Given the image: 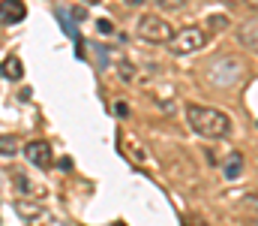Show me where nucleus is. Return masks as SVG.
Returning a JSON list of instances; mask_svg holds the SVG:
<instances>
[{"label": "nucleus", "instance_id": "nucleus-16", "mask_svg": "<svg viewBox=\"0 0 258 226\" xmlns=\"http://www.w3.org/2000/svg\"><path fill=\"white\" fill-rule=\"evenodd\" d=\"M57 18H60V27H63L66 33H72V27H69V18H66V12H63V9H57Z\"/></svg>", "mask_w": 258, "mask_h": 226}, {"label": "nucleus", "instance_id": "nucleus-20", "mask_svg": "<svg viewBox=\"0 0 258 226\" xmlns=\"http://www.w3.org/2000/svg\"><path fill=\"white\" fill-rule=\"evenodd\" d=\"M243 226H258V217H249V220H246Z\"/></svg>", "mask_w": 258, "mask_h": 226}, {"label": "nucleus", "instance_id": "nucleus-12", "mask_svg": "<svg viewBox=\"0 0 258 226\" xmlns=\"http://www.w3.org/2000/svg\"><path fill=\"white\" fill-rule=\"evenodd\" d=\"M183 226H210L204 217H198V214H186L183 217Z\"/></svg>", "mask_w": 258, "mask_h": 226}, {"label": "nucleus", "instance_id": "nucleus-17", "mask_svg": "<svg viewBox=\"0 0 258 226\" xmlns=\"http://www.w3.org/2000/svg\"><path fill=\"white\" fill-rule=\"evenodd\" d=\"M96 27H99V33H111V24L108 21H96Z\"/></svg>", "mask_w": 258, "mask_h": 226}, {"label": "nucleus", "instance_id": "nucleus-21", "mask_svg": "<svg viewBox=\"0 0 258 226\" xmlns=\"http://www.w3.org/2000/svg\"><path fill=\"white\" fill-rule=\"evenodd\" d=\"M246 6H252V9H258V0H243Z\"/></svg>", "mask_w": 258, "mask_h": 226}, {"label": "nucleus", "instance_id": "nucleus-8", "mask_svg": "<svg viewBox=\"0 0 258 226\" xmlns=\"http://www.w3.org/2000/svg\"><path fill=\"white\" fill-rule=\"evenodd\" d=\"M21 73H24V70H21V61H18V58H6V64H3V75L12 78V81H18Z\"/></svg>", "mask_w": 258, "mask_h": 226}, {"label": "nucleus", "instance_id": "nucleus-19", "mask_svg": "<svg viewBox=\"0 0 258 226\" xmlns=\"http://www.w3.org/2000/svg\"><path fill=\"white\" fill-rule=\"evenodd\" d=\"M57 166H60V169H63V172H69V169H72V160H69V157H63V160H60V163H57Z\"/></svg>", "mask_w": 258, "mask_h": 226}, {"label": "nucleus", "instance_id": "nucleus-10", "mask_svg": "<svg viewBox=\"0 0 258 226\" xmlns=\"http://www.w3.org/2000/svg\"><path fill=\"white\" fill-rule=\"evenodd\" d=\"M159 9H183L186 6V0H153Z\"/></svg>", "mask_w": 258, "mask_h": 226}, {"label": "nucleus", "instance_id": "nucleus-5", "mask_svg": "<svg viewBox=\"0 0 258 226\" xmlns=\"http://www.w3.org/2000/svg\"><path fill=\"white\" fill-rule=\"evenodd\" d=\"M21 18H27V6L21 0H0V21L3 24H18Z\"/></svg>", "mask_w": 258, "mask_h": 226}, {"label": "nucleus", "instance_id": "nucleus-9", "mask_svg": "<svg viewBox=\"0 0 258 226\" xmlns=\"http://www.w3.org/2000/svg\"><path fill=\"white\" fill-rule=\"evenodd\" d=\"M0 154H3V157L18 154V139H15V136H0Z\"/></svg>", "mask_w": 258, "mask_h": 226}, {"label": "nucleus", "instance_id": "nucleus-3", "mask_svg": "<svg viewBox=\"0 0 258 226\" xmlns=\"http://www.w3.org/2000/svg\"><path fill=\"white\" fill-rule=\"evenodd\" d=\"M207 46V30L204 27H183V30H174V36H171V42H168V49H171V55H192L198 49H204Z\"/></svg>", "mask_w": 258, "mask_h": 226}, {"label": "nucleus", "instance_id": "nucleus-4", "mask_svg": "<svg viewBox=\"0 0 258 226\" xmlns=\"http://www.w3.org/2000/svg\"><path fill=\"white\" fill-rule=\"evenodd\" d=\"M24 157H27V163L39 166V169H48V166H51V145L42 142V139H33V142H27Z\"/></svg>", "mask_w": 258, "mask_h": 226}, {"label": "nucleus", "instance_id": "nucleus-2", "mask_svg": "<svg viewBox=\"0 0 258 226\" xmlns=\"http://www.w3.org/2000/svg\"><path fill=\"white\" fill-rule=\"evenodd\" d=\"M135 33H138L144 42H150V46H159V42L168 46L171 36H174L171 24H168L165 18H159V15H141L138 24H135Z\"/></svg>", "mask_w": 258, "mask_h": 226}, {"label": "nucleus", "instance_id": "nucleus-22", "mask_svg": "<svg viewBox=\"0 0 258 226\" xmlns=\"http://www.w3.org/2000/svg\"><path fill=\"white\" fill-rule=\"evenodd\" d=\"M129 3H132V6H138V3H141V0H129Z\"/></svg>", "mask_w": 258, "mask_h": 226}, {"label": "nucleus", "instance_id": "nucleus-14", "mask_svg": "<svg viewBox=\"0 0 258 226\" xmlns=\"http://www.w3.org/2000/svg\"><path fill=\"white\" fill-rule=\"evenodd\" d=\"M114 112H117V118H129V106L126 103H114Z\"/></svg>", "mask_w": 258, "mask_h": 226}, {"label": "nucleus", "instance_id": "nucleus-11", "mask_svg": "<svg viewBox=\"0 0 258 226\" xmlns=\"http://www.w3.org/2000/svg\"><path fill=\"white\" fill-rule=\"evenodd\" d=\"M36 211H39L36 205H24V202H18V214H21V217H27V220H33V217H36Z\"/></svg>", "mask_w": 258, "mask_h": 226}, {"label": "nucleus", "instance_id": "nucleus-7", "mask_svg": "<svg viewBox=\"0 0 258 226\" xmlns=\"http://www.w3.org/2000/svg\"><path fill=\"white\" fill-rule=\"evenodd\" d=\"M240 172H243V157H240V154H231V157L225 160V166H222V175H225L228 181H234V178H240Z\"/></svg>", "mask_w": 258, "mask_h": 226}, {"label": "nucleus", "instance_id": "nucleus-1", "mask_svg": "<svg viewBox=\"0 0 258 226\" xmlns=\"http://www.w3.org/2000/svg\"><path fill=\"white\" fill-rule=\"evenodd\" d=\"M186 121L204 139H222V136L231 133V118L222 109H213V106H189L186 109Z\"/></svg>", "mask_w": 258, "mask_h": 226}, {"label": "nucleus", "instance_id": "nucleus-15", "mask_svg": "<svg viewBox=\"0 0 258 226\" xmlns=\"http://www.w3.org/2000/svg\"><path fill=\"white\" fill-rule=\"evenodd\" d=\"M15 184H18V187H21L24 193H30V190H33V184H30V181H24L21 175H15Z\"/></svg>", "mask_w": 258, "mask_h": 226}, {"label": "nucleus", "instance_id": "nucleus-24", "mask_svg": "<svg viewBox=\"0 0 258 226\" xmlns=\"http://www.w3.org/2000/svg\"><path fill=\"white\" fill-rule=\"evenodd\" d=\"M231 3H234V0H231Z\"/></svg>", "mask_w": 258, "mask_h": 226}, {"label": "nucleus", "instance_id": "nucleus-23", "mask_svg": "<svg viewBox=\"0 0 258 226\" xmlns=\"http://www.w3.org/2000/svg\"><path fill=\"white\" fill-rule=\"evenodd\" d=\"M0 75H3V70H0Z\"/></svg>", "mask_w": 258, "mask_h": 226}, {"label": "nucleus", "instance_id": "nucleus-18", "mask_svg": "<svg viewBox=\"0 0 258 226\" xmlns=\"http://www.w3.org/2000/svg\"><path fill=\"white\" fill-rule=\"evenodd\" d=\"M120 75H123V78H132V67H129V64H120Z\"/></svg>", "mask_w": 258, "mask_h": 226}, {"label": "nucleus", "instance_id": "nucleus-6", "mask_svg": "<svg viewBox=\"0 0 258 226\" xmlns=\"http://www.w3.org/2000/svg\"><path fill=\"white\" fill-rule=\"evenodd\" d=\"M237 39H240V46H243V49H249V52H258V18L246 21V24L237 30Z\"/></svg>", "mask_w": 258, "mask_h": 226}, {"label": "nucleus", "instance_id": "nucleus-13", "mask_svg": "<svg viewBox=\"0 0 258 226\" xmlns=\"http://www.w3.org/2000/svg\"><path fill=\"white\" fill-rule=\"evenodd\" d=\"M210 27L222 30V27H228V18H225V15H210Z\"/></svg>", "mask_w": 258, "mask_h": 226}]
</instances>
